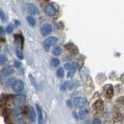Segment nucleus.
Here are the masks:
<instances>
[{
    "mask_svg": "<svg viewBox=\"0 0 124 124\" xmlns=\"http://www.w3.org/2000/svg\"><path fill=\"white\" fill-rule=\"evenodd\" d=\"M44 12L48 16H54L56 13V9L52 4H48L45 7Z\"/></svg>",
    "mask_w": 124,
    "mask_h": 124,
    "instance_id": "nucleus-2",
    "label": "nucleus"
},
{
    "mask_svg": "<svg viewBox=\"0 0 124 124\" xmlns=\"http://www.w3.org/2000/svg\"><path fill=\"white\" fill-rule=\"evenodd\" d=\"M27 20L28 23H29L30 25L32 26V27L35 26V24H36V20H35V19L32 16H28L27 17Z\"/></svg>",
    "mask_w": 124,
    "mask_h": 124,
    "instance_id": "nucleus-17",
    "label": "nucleus"
},
{
    "mask_svg": "<svg viewBox=\"0 0 124 124\" xmlns=\"http://www.w3.org/2000/svg\"><path fill=\"white\" fill-rule=\"evenodd\" d=\"M21 66V62L18 60H16V61H14V66L16 67V68H19Z\"/></svg>",
    "mask_w": 124,
    "mask_h": 124,
    "instance_id": "nucleus-26",
    "label": "nucleus"
},
{
    "mask_svg": "<svg viewBox=\"0 0 124 124\" xmlns=\"http://www.w3.org/2000/svg\"><path fill=\"white\" fill-rule=\"evenodd\" d=\"M13 90L15 91V92H20L23 90L24 88V84L22 80H15L13 84V86H12Z\"/></svg>",
    "mask_w": 124,
    "mask_h": 124,
    "instance_id": "nucleus-3",
    "label": "nucleus"
},
{
    "mask_svg": "<svg viewBox=\"0 0 124 124\" xmlns=\"http://www.w3.org/2000/svg\"><path fill=\"white\" fill-rule=\"evenodd\" d=\"M26 97L24 94H16L13 97V103L16 106L22 105L25 101Z\"/></svg>",
    "mask_w": 124,
    "mask_h": 124,
    "instance_id": "nucleus-4",
    "label": "nucleus"
},
{
    "mask_svg": "<svg viewBox=\"0 0 124 124\" xmlns=\"http://www.w3.org/2000/svg\"><path fill=\"white\" fill-rule=\"evenodd\" d=\"M9 98H11V96L9 94H2L0 97V106L1 107H5L7 104V101H9Z\"/></svg>",
    "mask_w": 124,
    "mask_h": 124,
    "instance_id": "nucleus-11",
    "label": "nucleus"
},
{
    "mask_svg": "<svg viewBox=\"0 0 124 124\" xmlns=\"http://www.w3.org/2000/svg\"><path fill=\"white\" fill-rule=\"evenodd\" d=\"M59 64H60V61H59V59H57V58H54V59H52V61H51V65H52L53 67H57Z\"/></svg>",
    "mask_w": 124,
    "mask_h": 124,
    "instance_id": "nucleus-19",
    "label": "nucleus"
},
{
    "mask_svg": "<svg viewBox=\"0 0 124 124\" xmlns=\"http://www.w3.org/2000/svg\"><path fill=\"white\" fill-rule=\"evenodd\" d=\"M16 55L18 56V58L20 59H22L23 58V53H22V52L20 51V50H17V51H16Z\"/></svg>",
    "mask_w": 124,
    "mask_h": 124,
    "instance_id": "nucleus-24",
    "label": "nucleus"
},
{
    "mask_svg": "<svg viewBox=\"0 0 124 124\" xmlns=\"http://www.w3.org/2000/svg\"><path fill=\"white\" fill-rule=\"evenodd\" d=\"M0 18H1L2 20H3V21L5 20V15H4V13H3V12L2 11V10H0Z\"/></svg>",
    "mask_w": 124,
    "mask_h": 124,
    "instance_id": "nucleus-28",
    "label": "nucleus"
},
{
    "mask_svg": "<svg viewBox=\"0 0 124 124\" xmlns=\"http://www.w3.org/2000/svg\"><path fill=\"white\" fill-rule=\"evenodd\" d=\"M37 108V115H38V123L43 124V113H42V109L38 104H36Z\"/></svg>",
    "mask_w": 124,
    "mask_h": 124,
    "instance_id": "nucleus-10",
    "label": "nucleus"
},
{
    "mask_svg": "<svg viewBox=\"0 0 124 124\" xmlns=\"http://www.w3.org/2000/svg\"><path fill=\"white\" fill-rule=\"evenodd\" d=\"M64 67L67 70H69V71L74 72L77 69V65L74 62H67L65 64Z\"/></svg>",
    "mask_w": 124,
    "mask_h": 124,
    "instance_id": "nucleus-15",
    "label": "nucleus"
},
{
    "mask_svg": "<svg viewBox=\"0 0 124 124\" xmlns=\"http://www.w3.org/2000/svg\"><path fill=\"white\" fill-rule=\"evenodd\" d=\"M30 80H31V83L33 84V85L34 87H37V84H36V83H35V80H34V78L32 77V75H30Z\"/></svg>",
    "mask_w": 124,
    "mask_h": 124,
    "instance_id": "nucleus-27",
    "label": "nucleus"
},
{
    "mask_svg": "<svg viewBox=\"0 0 124 124\" xmlns=\"http://www.w3.org/2000/svg\"><path fill=\"white\" fill-rule=\"evenodd\" d=\"M73 103H74V105H75L76 107H77V108H83L87 105V101L84 98L77 97V98H74Z\"/></svg>",
    "mask_w": 124,
    "mask_h": 124,
    "instance_id": "nucleus-6",
    "label": "nucleus"
},
{
    "mask_svg": "<svg viewBox=\"0 0 124 124\" xmlns=\"http://www.w3.org/2000/svg\"><path fill=\"white\" fill-rule=\"evenodd\" d=\"M52 27L48 23H45L44 25H42L41 27V33L42 35L46 36L52 33Z\"/></svg>",
    "mask_w": 124,
    "mask_h": 124,
    "instance_id": "nucleus-7",
    "label": "nucleus"
},
{
    "mask_svg": "<svg viewBox=\"0 0 124 124\" xmlns=\"http://www.w3.org/2000/svg\"><path fill=\"white\" fill-rule=\"evenodd\" d=\"M14 72V70L12 66H6L5 68H3L2 69V74L4 76H9V75H11L12 73H13Z\"/></svg>",
    "mask_w": 124,
    "mask_h": 124,
    "instance_id": "nucleus-14",
    "label": "nucleus"
},
{
    "mask_svg": "<svg viewBox=\"0 0 124 124\" xmlns=\"http://www.w3.org/2000/svg\"><path fill=\"white\" fill-rule=\"evenodd\" d=\"M52 53H53V54H54L55 55H56V56L59 55L62 53V49H61V48L59 47V46H56V47H55L54 48H53Z\"/></svg>",
    "mask_w": 124,
    "mask_h": 124,
    "instance_id": "nucleus-18",
    "label": "nucleus"
},
{
    "mask_svg": "<svg viewBox=\"0 0 124 124\" xmlns=\"http://www.w3.org/2000/svg\"><path fill=\"white\" fill-rule=\"evenodd\" d=\"M7 62H8V59H7L6 56L4 55H0V64H6Z\"/></svg>",
    "mask_w": 124,
    "mask_h": 124,
    "instance_id": "nucleus-20",
    "label": "nucleus"
},
{
    "mask_svg": "<svg viewBox=\"0 0 124 124\" xmlns=\"http://www.w3.org/2000/svg\"><path fill=\"white\" fill-rule=\"evenodd\" d=\"M65 48L68 50L70 52H71L72 54H77V53L79 52V50H78V48L77 47V46L73 44V43H68L65 45Z\"/></svg>",
    "mask_w": 124,
    "mask_h": 124,
    "instance_id": "nucleus-9",
    "label": "nucleus"
},
{
    "mask_svg": "<svg viewBox=\"0 0 124 124\" xmlns=\"http://www.w3.org/2000/svg\"><path fill=\"white\" fill-rule=\"evenodd\" d=\"M13 27L12 26V24H9V25H8L6 27V33H8V34H10L13 31Z\"/></svg>",
    "mask_w": 124,
    "mask_h": 124,
    "instance_id": "nucleus-22",
    "label": "nucleus"
},
{
    "mask_svg": "<svg viewBox=\"0 0 124 124\" xmlns=\"http://www.w3.org/2000/svg\"><path fill=\"white\" fill-rule=\"evenodd\" d=\"M28 117H29V119L31 120V122H34L36 120V112H35L34 109L31 107L28 109Z\"/></svg>",
    "mask_w": 124,
    "mask_h": 124,
    "instance_id": "nucleus-13",
    "label": "nucleus"
},
{
    "mask_svg": "<svg viewBox=\"0 0 124 124\" xmlns=\"http://www.w3.org/2000/svg\"><path fill=\"white\" fill-rule=\"evenodd\" d=\"M28 13L31 15H37V14L39 13V9H38V8L36 6L31 4L28 6Z\"/></svg>",
    "mask_w": 124,
    "mask_h": 124,
    "instance_id": "nucleus-12",
    "label": "nucleus"
},
{
    "mask_svg": "<svg viewBox=\"0 0 124 124\" xmlns=\"http://www.w3.org/2000/svg\"><path fill=\"white\" fill-rule=\"evenodd\" d=\"M120 80H121L123 83H124V73L122 74L121 77H120Z\"/></svg>",
    "mask_w": 124,
    "mask_h": 124,
    "instance_id": "nucleus-30",
    "label": "nucleus"
},
{
    "mask_svg": "<svg viewBox=\"0 0 124 124\" xmlns=\"http://www.w3.org/2000/svg\"><path fill=\"white\" fill-rule=\"evenodd\" d=\"M103 91L107 98H112L114 94V90H113V87L112 84H106L103 87Z\"/></svg>",
    "mask_w": 124,
    "mask_h": 124,
    "instance_id": "nucleus-1",
    "label": "nucleus"
},
{
    "mask_svg": "<svg viewBox=\"0 0 124 124\" xmlns=\"http://www.w3.org/2000/svg\"><path fill=\"white\" fill-rule=\"evenodd\" d=\"M58 42V38L56 37H54V36H52V37H49L47 39H45V41H44V45L45 47H50V46H52L55 45L56 43Z\"/></svg>",
    "mask_w": 124,
    "mask_h": 124,
    "instance_id": "nucleus-8",
    "label": "nucleus"
},
{
    "mask_svg": "<svg viewBox=\"0 0 124 124\" xmlns=\"http://www.w3.org/2000/svg\"><path fill=\"white\" fill-rule=\"evenodd\" d=\"M5 123L6 124H12V122H11V119H10V117L9 115H6L5 116Z\"/></svg>",
    "mask_w": 124,
    "mask_h": 124,
    "instance_id": "nucleus-23",
    "label": "nucleus"
},
{
    "mask_svg": "<svg viewBox=\"0 0 124 124\" xmlns=\"http://www.w3.org/2000/svg\"><path fill=\"white\" fill-rule=\"evenodd\" d=\"M91 124H101V122L98 118H94Z\"/></svg>",
    "mask_w": 124,
    "mask_h": 124,
    "instance_id": "nucleus-25",
    "label": "nucleus"
},
{
    "mask_svg": "<svg viewBox=\"0 0 124 124\" xmlns=\"http://www.w3.org/2000/svg\"><path fill=\"white\" fill-rule=\"evenodd\" d=\"M0 50H1V48H0Z\"/></svg>",
    "mask_w": 124,
    "mask_h": 124,
    "instance_id": "nucleus-31",
    "label": "nucleus"
},
{
    "mask_svg": "<svg viewBox=\"0 0 124 124\" xmlns=\"http://www.w3.org/2000/svg\"><path fill=\"white\" fill-rule=\"evenodd\" d=\"M56 74H57L58 77H59V78H62V77H64V70H63V68H59L57 70V72H56Z\"/></svg>",
    "mask_w": 124,
    "mask_h": 124,
    "instance_id": "nucleus-21",
    "label": "nucleus"
},
{
    "mask_svg": "<svg viewBox=\"0 0 124 124\" xmlns=\"http://www.w3.org/2000/svg\"><path fill=\"white\" fill-rule=\"evenodd\" d=\"M66 104H67V105H68L70 108H72V106H73V102H72L71 100H68V101H66Z\"/></svg>",
    "mask_w": 124,
    "mask_h": 124,
    "instance_id": "nucleus-29",
    "label": "nucleus"
},
{
    "mask_svg": "<svg viewBox=\"0 0 124 124\" xmlns=\"http://www.w3.org/2000/svg\"><path fill=\"white\" fill-rule=\"evenodd\" d=\"M93 108L96 112H102L104 110V102L101 99L95 101L94 103L93 104Z\"/></svg>",
    "mask_w": 124,
    "mask_h": 124,
    "instance_id": "nucleus-5",
    "label": "nucleus"
},
{
    "mask_svg": "<svg viewBox=\"0 0 124 124\" xmlns=\"http://www.w3.org/2000/svg\"><path fill=\"white\" fill-rule=\"evenodd\" d=\"M87 113H88L87 109L86 108H83L82 109H80L78 112V118H80V119L85 118L87 116Z\"/></svg>",
    "mask_w": 124,
    "mask_h": 124,
    "instance_id": "nucleus-16",
    "label": "nucleus"
}]
</instances>
